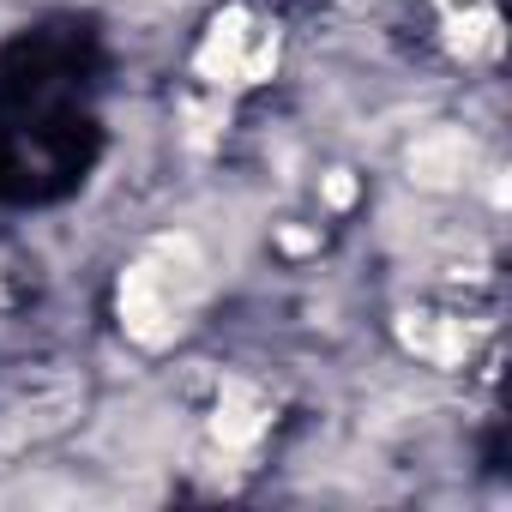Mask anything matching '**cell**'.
<instances>
[{
    "mask_svg": "<svg viewBox=\"0 0 512 512\" xmlns=\"http://www.w3.org/2000/svg\"><path fill=\"white\" fill-rule=\"evenodd\" d=\"M260 422H266L260 416V398H253L247 386H229V398L217 404V440L223 446H247L253 434H260Z\"/></svg>",
    "mask_w": 512,
    "mask_h": 512,
    "instance_id": "obj_3",
    "label": "cell"
},
{
    "mask_svg": "<svg viewBox=\"0 0 512 512\" xmlns=\"http://www.w3.org/2000/svg\"><path fill=\"white\" fill-rule=\"evenodd\" d=\"M464 169H470V145H464V133H452V127L416 139V151H410V175H416L422 187H452Z\"/></svg>",
    "mask_w": 512,
    "mask_h": 512,
    "instance_id": "obj_2",
    "label": "cell"
},
{
    "mask_svg": "<svg viewBox=\"0 0 512 512\" xmlns=\"http://www.w3.org/2000/svg\"><path fill=\"white\" fill-rule=\"evenodd\" d=\"M181 247V241H175ZM175 247H163V253H151V260H139L127 278H121V326L139 338V344H163L181 320V302H187V290H193V260H187V272H175Z\"/></svg>",
    "mask_w": 512,
    "mask_h": 512,
    "instance_id": "obj_1",
    "label": "cell"
}]
</instances>
